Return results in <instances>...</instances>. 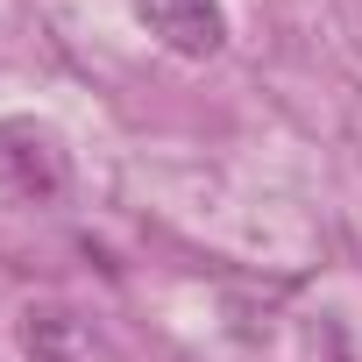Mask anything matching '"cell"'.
I'll return each mask as SVG.
<instances>
[{"mask_svg": "<svg viewBox=\"0 0 362 362\" xmlns=\"http://www.w3.org/2000/svg\"><path fill=\"white\" fill-rule=\"evenodd\" d=\"M135 22L177 50V57H214L228 43V15H221V0H135Z\"/></svg>", "mask_w": 362, "mask_h": 362, "instance_id": "obj_1", "label": "cell"}, {"mask_svg": "<svg viewBox=\"0 0 362 362\" xmlns=\"http://www.w3.org/2000/svg\"><path fill=\"white\" fill-rule=\"evenodd\" d=\"M22 341H29V362H107V348L93 341V327L71 320V313H57V305L29 313Z\"/></svg>", "mask_w": 362, "mask_h": 362, "instance_id": "obj_2", "label": "cell"}]
</instances>
